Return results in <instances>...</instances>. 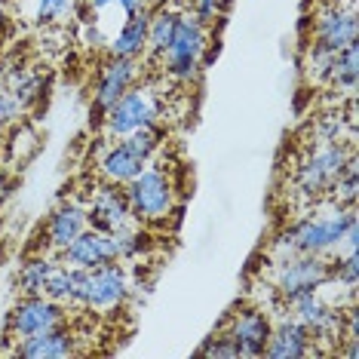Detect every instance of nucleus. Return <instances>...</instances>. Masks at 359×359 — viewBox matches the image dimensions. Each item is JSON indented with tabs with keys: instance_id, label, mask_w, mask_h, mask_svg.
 Wrapping results in <instances>:
<instances>
[{
	"instance_id": "nucleus-10",
	"label": "nucleus",
	"mask_w": 359,
	"mask_h": 359,
	"mask_svg": "<svg viewBox=\"0 0 359 359\" xmlns=\"http://www.w3.org/2000/svg\"><path fill=\"white\" fill-rule=\"evenodd\" d=\"M68 304L53 301L46 295H22L13 304V310L6 313V338L22 341V338H34L59 325H68Z\"/></svg>"
},
{
	"instance_id": "nucleus-28",
	"label": "nucleus",
	"mask_w": 359,
	"mask_h": 359,
	"mask_svg": "<svg viewBox=\"0 0 359 359\" xmlns=\"http://www.w3.org/2000/svg\"><path fill=\"white\" fill-rule=\"evenodd\" d=\"M356 157L347 163V169L341 172L338 178H334L329 197H325V203H338V206H356Z\"/></svg>"
},
{
	"instance_id": "nucleus-24",
	"label": "nucleus",
	"mask_w": 359,
	"mask_h": 359,
	"mask_svg": "<svg viewBox=\"0 0 359 359\" xmlns=\"http://www.w3.org/2000/svg\"><path fill=\"white\" fill-rule=\"evenodd\" d=\"M77 15L80 22H93V19H104L108 13H123L133 15L138 10H151V0H77Z\"/></svg>"
},
{
	"instance_id": "nucleus-16",
	"label": "nucleus",
	"mask_w": 359,
	"mask_h": 359,
	"mask_svg": "<svg viewBox=\"0 0 359 359\" xmlns=\"http://www.w3.org/2000/svg\"><path fill=\"white\" fill-rule=\"evenodd\" d=\"M59 261L68 267H74V271H89V267H102V264L117 261V252H114L111 233L86 227L74 243H68V246L59 252Z\"/></svg>"
},
{
	"instance_id": "nucleus-11",
	"label": "nucleus",
	"mask_w": 359,
	"mask_h": 359,
	"mask_svg": "<svg viewBox=\"0 0 359 359\" xmlns=\"http://www.w3.org/2000/svg\"><path fill=\"white\" fill-rule=\"evenodd\" d=\"M310 40L325 46V50H332V53H341L347 43H356L359 40L356 6L338 4V0L320 4L313 13V37Z\"/></svg>"
},
{
	"instance_id": "nucleus-23",
	"label": "nucleus",
	"mask_w": 359,
	"mask_h": 359,
	"mask_svg": "<svg viewBox=\"0 0 359 359\" xmlns=\"http://www.w3.org/2000/svg\"><path fill=\"white\" fill-rule=\"evenodd\" d=\"M356 80H359V40L356 43H347L344 50L338 53L334 68H332V77H329V86L338 89V93L347 95V99H353L356 95Z\"/></svg>"
},
{
	"instance_id": "nucleus-5",
	"label": "nucleus",
	"mask_w": 359,
	"mask_h": 359,
	"mask_svg": "<svg viewBox=\"0 0 359 359\" xmlns=\"http://www.w3.org/2000/svg\"><path fill=\"white\" fill-rule=\"evenodd\" d=\"M206 53H209V28L200 19H194L187 10H182L172 40L160 55L166 77L175 80V83H194L200 77L203 65H206Z\"/></svg>"
},
{
	"instance_id": "nucleus-15",
	"label": "nucleus",
	"mask_w": 359,
	"mask_h": 359,
	"mask_svg": "<svg viewBox=\"0 0 359 359\" xmlns=\"http://www.w3.org/2000/svg\"><path fill=\"white\" fill-rule=\"evenodd\" d=\"M138 74H142V65H138V59H114V55H111V59L102 65L99 80H95V93H93L95 114L104 117V111H108L123 93H129V89L135 86Z\"/></svg>"
},
{
	"instance_id": "nucleus-20",
	"label": "nucleus",
	"mask_w": 359,
	"mask_h": 359,
	"mask_svg": "<svg viewBox=\"0 0 359 359\" xmlns=\"http://www.w3.org/2000/svg\"><path fill=\"white\" fill-rule=\"evenodd\" d=\"M4 89H10L15 99L22 102V108H31V104H37L43 99V89H46V77L40 74L34 68H22V65H15V68L6 71L4 77Z\"/></svg>"
},
{
	"instance_id": "nucleus-17",
	"label": "nucleus",
	"mask_w": 359,
	"mask_h": 359,
	"mask_svg": "<svg viewBox=\"0 0 359 359\" xmlns=\"http://www.w3.org/2000/svg\"><path fill=\"white\" fill-rule=\"evenodd\" d=\"M13 353L22 359H68V356H77L80 347H77V334L68 325H59V329L34 334V338L15 341Z\"/></svg>"
},
{
	"instance_id": "nucleus-1",
	"label": "nucleus",
	"mask_w": 359,
	"mask_h": 359,
	"mask_svg": "<svg viewBox=\"0 0 359 359\" xmlns=\"http://www.w3.org/2000/svg\"><path fill=\"white\" fill-rule=\"evenodd\" d=\"M356 206H338V203H316V212L292 222L285 231L276 233L271 243V261L289 255H332L341 246L347 227L356 224Z\"/></svg>"
},
{
	"instance_id": "nucleus-30",
	"label": "nucleus",
	"mask_w": 359,
	"mask_h": 359,
	"mask_svg": "<svg viewBox=\"0 0 359 359\" xmlns=\"http://www.w3.org/2000/svg\"><path fill=\"white\" fill-rule=\"evenodd\" d=\"M200 356H209V359H236V356H240V350H236V344L231 341V334L222 329L218 334L206 338V344L200 347Z\"/></svg>"
},
{
	"instance_id": "nucleus-27",
	"label": "nucleus",
	"mask_w": 359,
	"mask_h": 359,
	"mask_svg": "<svg viewBox=\"0 0 359 359\" xmlns=\"http://www.w3.org/2000/svg\"><path fill=\"white\" fill-rule=\"evenodd\" d=\"M31 6V22L40 28H53V25H62L71 13H74L77 0H28Z\"/></svg>"
},
{
	"instance_id": "nucleus-12",
	"label": "nucleus",
	"mask_w": 359,
	"mask_h": 359,
	"mask_svg": "<svg viewBox=\"0 0 359 359\" xmlns=\"http://www.w3.org/2000/svg\"><path fill=\"white\" fill-rule=\"evenodd\" d=\"M271 329H273V316L261 304L240 307L236 313L227 316V323H224V332L231 334V341L236 344V350H240V356H249V359H258L264 353Z\"/></svg>"
},
{
	"instance_id": "nucleus-33",
	"label": "nucleus",
	"mask_w": 359,
	"mask_h": 359,
	"mask_svg": "<svg viewBox=\"0 0 359 359\" xmlns=\"http://www.w3.org/2000/svg\"><path fill=\"white\" fill-rule=\"evenodd\" d=\"M4 135H6V126L0 123V144H4Z\"/></svg>"
},
{
	"instance_id": "nucleus-19",
	"label": "nucleus",
	"mask_w": 359,
	"mask_h": 359,
	"mask_svg": "<svg viewBox=\"0 0 359 359\" xmlns=\"http://www.w3.org/2000/svg\"><path fill=\"white\" fill-rule=\"evenodd\" d=\"M148 22H151V10H138L126 15L123 25L114 31L108 40V55H114V59H142L144 46H148Z\"/></svg>"
},
{
	"instance_id": "nucleus-6",
	"label": "nucleus",
	"mask_w": 359,
	"mask_h": 359,
	"mask_svg": "<svg viewBox=\"0 0 359 359\" xmlns=\"http://www.w3.org/2000/svg\"><path fill=\"white\" fill-rule=\"evenodd\" d=\"M133 295V280H129L126 267L120 261L102 267H89V271H74V292H71V307L80 310H108L123 307Z\"/></svg>"
},
{
	"instance_id": "nucleus-31",
	"label": "nucleus",
	"mask_w": 359,
	"mask_h": 359,
	"mask_svg": "<svg viewBox=\"0 0 359 359\" xmlns=\"http://www.w3.org/2000/svg\"><path fill=\"white\" fill-rule=\"evenodd\" d=\"M224 4L227 0H187V13L194 15V19H200L203 25H215L218 19H222L224 13Z\"/></svg>"
},
{
	"instance_id": "nucleus-22",
	"label": "nucleus",
	"mask_w": 359,
	"mask_h": 359,
	"mask_svg": "<svg viewBox=\"0 0 359 359\" xmlns=\"http://www.w3.org/2000/svg\"><path fill=\"white\" fill-rule=\"evenodd\" d=\"M178 13H182V10H175V6H157V10H151L148 46H144V55H151V59H160V55H163V50H166L169 40H172Z\"/></svg>"
},
{
	"instance_id": "nucleus-29",
	"label": "nucleus",
	"mask_w": 359,
	"mask_h": 359,
	"mask_svg": "<svg viewBox=\"0 0 359 359\" xmlns=\"http://www.w3.org/2000/svg\"><path fill=\"white\" fill-rule=\"evenodd\" d=\"M332 142H344V120H341V111L325 114V117L316 120V126H313V144H332Z\"/></svg>"
},
{
	"instance_id": "nucleus-32",
	"label": "nucleus",
	"mask_w": 359,
	"mask_h": 359,
	"mask_svg": "<svg viewBox=\"0 0 359 359\" xmlns=\"http://www.w3.org/2000/svg\"><path fill=\"white\" fill-rule=\"evenodd\" d=\"M22 117H25V108H22V102L15 99L10 89H0V123L13 126V123H19Z\"/></svg>"
},
{
	"instance_id": "nucleus-21",
	"label": "nucleus",
	"mask_w": 359,
	"mask_h": 359,
	"mask_svg": "<svg viewBox=\"0 0 359 359\" xmlns=\"http://www.w3.org/2000/svg\"><path fill=\"white\" fill-rule=\"evenodd\" d=\"M62 261L53 255H31L19 271V289L22 295H43L46 285H50L53 273L59 271Z\"/></svg>"
},
{
	"instance_id": "nucleus-25",
	"label": "nucleus",
	"mask_w": 359,
	"mask_h": 359,
	"mask_svg": "<svg viewBox=\"0 0 359 359\" xmlns=\"http://www.w3.org/2000/svg\"><path fill=\"white\" fill-rule=\"evenodd\" d=\"M111 240H114V252H117V261H133L138 255H144L151 246V236L148 231H144V224H126V227H120V231H114L111 233Z\"/></svg>"
},
{
	"instance_id": "nucleus-4",
	"label": "nucleus",
	"mask_w": 359,
	"mask_h": 359,
	"mask_svg": "<svg viewBox=\"0 0 359 359\" xmlns=\"http://www.w3.org/2000/svg\"><path fill=\"white\" fill-rule=\"evenodd\" d=\"M163 126H144L133 135H123L117 142H111L99 157V175L108 184H120L123 187L129 178H135L148 163H154L157 151L163 148Z\"/></svg>"
},
{
	"instance_id": "nucleus-26",
	"label": "nucleus",
	"mask_w": 359,
	"mask_h": 359,
	"mask_svg": "<svg viewBox=\"0 0 359 359\" xmlns=\"http://www.w3.org/2000/svg\"><path fill=\"white\" fill-rule=\"evenodd\" d=\"M334 59H338V53L325 50V46H320V43H313V40H310L307 50H304V74H307L310 83H316V86H329Z\"/></svg>"
},
{
	"instance_id": "nucleus-8",
	"label": "nucleus",
	"mask_w": 359,
	"mask_h": 359,
	"mask_svg": "<svg viewBox=\"0 0 359 359\" xmlns=\"http://www.w3.org/2000/svg\"><path fill=\"white\" fill-rule=\"evenodd\" d=\"M163 95L154 86H133L104 111V133L108 138L133 135L144 126H154L163 120Z\"/></svg>"
},
{
	"instance_id": "nucleus-14",
	"label": "nucleus",
	"mask_w": 359,
	"mask_h": 359,
	"mask_svg": "<svg viewBox=\"0 0 359 359\" xmlns=\"http://www.w3.org/2000/svg\"><path fill=\"white\" fill-rule=\"evenodd\" d=\"M313 353H320V350H316L310 332L283 307V313L273 320L271 338H267V347L261 356L264 359H304Z\"/></svg>"
},
{
	"instance_id": "nucleus-35",
	"label": "nucleus",
	"mask_w": 359,
	"mask_h": 359,
	"mask_svg": "<svg viewBox=\"0 0 359 359\" xmlns=\"http://www.w3.org/2000/svg\"><path fill=\"white\" fill-rule=\"evenodd\" d=\"M0 178H4V169H0Z\"/></svg>"
},
{
	"instance_id": "nucleus-9",
	"label": "nucleus",
	"mask_w": 359,
	"mask_h": 359,
	"mask_svg": "<svg viewBox=\"0 0 359 359\" xmlns=\"http://www.w3.org/2000/svg\"><path fill=\"white\" fill-rule=\"evenodd\" d=\"M283 307L310 332L316 350H320V344H334V350H338V344H341V313H344L347 304H338V301H332L323 289H316V292H304V295L285 301Z\"/></svg>"
},
{
	"instance_id": "nucleus-2",
	"label": "nucleus",
	"mask_w": 359,
	"mask_h": 359,
	"mask_svg": "<svg viewBox=\"0 0 359 359\" xmlns=\"http://www.w3.org/2000/svg\"><path fill=\"white\" fill-rule=\"evenodd\" d=\"M353 138L350 142H332V144H313L301 154V160L292 169V194L301 203H325L334 178L347 169L353 160Z\"/></svg>"
},
{
	"instance_id": "nucleus-7",
	"label": "nucleus",
	"mask_w": 359,
	"mask_h": 359,
	"mask_svg": "<svg viewBox=\"0 0 359 359\" xmlns=\"http://www.w3.org/2000/svg\"><path fill=\"white\" fill-rule=\"evenodd\" d=\"M267 285H271L276 304L304 295V292H316L332 285V258L329 255H289L271 261L267 271Z\"/></svg>"
},
{
	"instance_id": "nucleus-34",
	"label": "nucleus",
	"mask_w": 359,
	"mask_h": 359,
	"mask_svg": "<svg viewBox=\"0 0 359 359\" xmlns=\"http://www.w3.org/2000/svg\"><path fill=\"white\" fill-rule=\"evenodd\" d=\"M338 4H347V6H356V0H338Z\"/></svg>"
},
{
	"instance_id": "nucleus-13",
	"label": "nucleus",
	"mask_w": 359,
	"mask_h": 359,
	"mask_svg": "<svg viewBox=\"0 0 359 359\" xmlns=\"http://www.w3.org/2000/svg\"><path fill=\"white\" fill-rule=\"evenodd\" d=\"M83 206H86V224L102 233H114V231H120V227L135 222L120 184H108V182L99 184L89 194V200Z\"/></svg>"
},
{
	"instance_id": "nucleus-18",
	"label": "nucleus",
	"mask_w": 359,
	"mask_h": 359,
	"mask_svg": "<svg viewBox=\"0 0 359 359\" xmlns=\"http://www.w3.org/2000/svg\"><path fill=\"white\" fill-rule=\"evenodd\" d=\"M86 227H89L86 224V206L77 200H65L50 212V218H46V231H43L46 246L53 252H62L68 243H74Z\"/></svg>"
},
{
	"instance_id": "nucleus-3",
	"label": "nucleus",
	"mask_w": 359,
	"mask_h": 359,
	"mask_svg": "<svg viewBox=\"0 0 359 359\" xmlns=\"http://www.w3.org/2000/svg\"><path fill=\"white\" fill-rule=\"evenodd\" d=\"M129 212L138 224H166L178 209V187L163 166H148L123 184Z\"/></svg>"
}]
</instances>
